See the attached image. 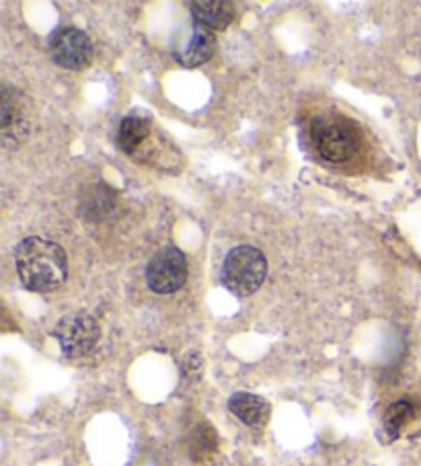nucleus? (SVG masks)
Wrapping results in <instances>:
<instances>
[{
  "instance_id": "2",
  "label": "nucleus",
  "mask_w": 421,
  "mask_h": 466,
  "mask_svg": "<svg viewBox=\"0 0 421 466\" xmlns=\"http://www.w3.org/2000/svg\"><path fill=\"white\" fill-rule=\"evenodd\" d=\"M313 148L327 163H345L360 150V132L354 122L342 116L327 114L313 122Z\"/></svg>"
},
{
  "instance_id": "1",
  "label": "nucleus",
  "mask_w": 421,
  "mask_h": 466,
  "mask_svg": "<svg viewBox=\"0 0 421 466\" xmlns=\"http://www.w3.org/2000/svg\"><path fill=\"white\" fill-rule=\"evenodd\" d=\"M15 269L21 284L31 292H54L67 282V251L44 237H27L15 248Z\"/></svg>"
},
{
  "instance_id": "9",
  "label": "nucleus",
  "mask_w": 421,
  "mask_h": 466,
  "mask_svg": "<svg viewBox=\"0 0 421 466\" xmlns=\"http://www.w3.org/2000/svg\"><path fill=\"white\" fill-rule=\"evenodd\" d=\"M193 21L201 23L208 29H226L237 17V9L229 0H198L190 5Z\"/></svg>"
},
{
  "instance_id": "8",
  "label": "nucleus",
  "mask_w": 421,
  "mask_h": 466,
  "mask_svg": "<svg viewBox=\"0 0 421 466\" xmlns=\"http://www.w3.org/2000/svg\"><path fill=\"white\" fill-rule=\"evenodd\" d=\"M0 127H3L5 148H15L26 140L29 124L21 109V95L9 85L3 86V101H0Z\"/></svg>"
},
{
  "instance_id": "5",
  "label": "nucleus",
  "mask_w": 421,
  "mask_h": 466,
  "mask_svg": "<svg viewBox=\"0 0 421 466\" xmlns=\"http://www.w3.org/2000/svg\"><path fill=\"white\" fill-rule=\"evenodd\" d=\"M47 52L54 64L67 70H83L93 60V44L83 29L62 25L47 39Z\"/></svg>"
},
{
  "instance_id": "13",
  "label": "nucleus",
  "mask_w": 421,
  "mask_h": 466,
  "mask_svg": "<svg viewBox=\"0 0 421 466\" xmlns=\"http://www.w3.org/2000/svg\"><path fill=\"white\" fill-rule=\"evenodd\" d=\"M413 420H416V405H413L409 399H401L388 407L383 421V430L388 438L396 440Z\"/></svg>"
},
{
  "instance_id": "12",
  "label": "nucleus",
  "mask_w": 421,
  "mask_h": 466,
  "mask_svg": "<svg viewBox=\"0 0 421 466\" xmlns=\"http://www.w3.org/2000/svg\"><path fill=\"white\" fill-rule=\"evenodd\" d=\"M150 134V119L142 114H129L121 119L116 134V147L126 152V155H134L140 148V144L149 138Z\"/></svg>"
},
{
  "instance_id": "10",
  "label": "nucleus",
  "mask_w": 421,
  "mask_h": 466,
  "mask_svg": "<svg viewBox=\"0 0 421 466\" xmlns=\"http://www.w3.org/2000/svg\"><path fill=\"white\" fill-rule=\"evenodd\" d=\"M118 196L113 194V189L108 187L105 183L91 185L85 189V194L80 196V214L87 220H103L116 212Z\"/></svg>"
},
{
  "instance_id": "11",
  "label": "nucleus",
  "mask_w": 421,
  "mask_h": 466,
  "mask_svg": "<svg viewBox=\"0 0 421 466\" xmlns=\"http://www.w3.org/2000/svg\"><path fill=\"white\" fill-rule=\"evenodd\" d=\"M231 413L251 428H259L270 420V405L262 397L251 395V392H234L229 399Z\"/></svg>"
},
{
  "instance_id": "6",
  "label": "nucleus",
  "mask_w": 421,
  "mask_h": 466,
  "mask_svg": "<svg viewBox=\"0 0 421 466\" xmlns=\"http://www.w3.org/2000/svg\"><path fill=\"white\" fill-rule=\"evenodd\" d=\"M52 335L58 341L64 356L83 358L95 350V345L101 337V329L91 315L77 312V315L60 319L58 325L54 327Z\"/></svg>"
},
{
  "instance_id": "4",
  "label": "nucleus",
  "mask_w": 421,
  "mask_h": 466,
  "mask_svg": "<svg viewBox=\"0 0 421 466\" xmlns=\"http://www.w3.org/2000/svg\"><path fill=\"white\" fill-rule=\"evenodd\" d=\"M188 282V257L177 247H165L150 257L147 286L155 294H175Z\"/></svg>"
},
{
  "instance_id": "7",
  "label": "nucleus",
  "mask_w": 421,
  "mask_h": 466,
  "mask_svg": "<svg viewBox=\"0 0 421 466\" xmlns=\"http://www.w3.org/2000/svg\"><path fill=\"white\" fill-rule=\"evenodd\" d=\"M216 37L214 31L201 25L198 21L185 23L183 27L177 29L171 42L173 58L185 68H196L206 64L214 56Z\"/></svg>"
},
{
  "instance_id": "3",
  "label": "nucleus",
  "mask_w": 421,
  "mask_h": 466,
  "mask_svg": "<svg viewBox=\"0 0 421 466\" xmlns=\"http://www.w3.org/2000/svg\"><path fill=\"white\" fill-rule=\"evenodd\" d=\"M267 276L265 255L255 247L241 245L231 248L221 269V282L231 294L239 299L255 294L263 286Z\"/></svg>"
}]
</instances>
